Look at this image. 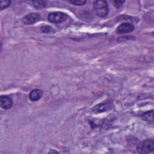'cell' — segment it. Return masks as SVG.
I'll return each instance as SVG.
<instances>
[{
	"label": "cell",
	"instance_id": "1",
	"mask_svg": "<svg viewBox=\"0 0 154 154\" xmlns=\"http://www.w3.org/2000/svg\"><path fill=\"white\" fill-rule=\"evenodd\" d=\"M94 13L99 17H105L109 13V8L106 1L103 0L96 1L93 3Z\"/></svg>",
	"mask_w": 154,
	"mask_h": 154
},
{
	"label": "cell",
	"instance_id": "2",
	"mask_svg": "<svg viewBox=\"0 0 154 154\" xmlns=\"http://www.w3.org/2000/svg\"><path fill=\"white\" fill-rule=\"evenodd\" d=\"M154 150V141L152 139H147L140 142L137 146V150L141 154L151 153Z\"/></svg>",
	"mask_w": 154,
	"mask_h": 154
},
{
	"label": "cell",
	"instance_id": "3",
	"mask_svg": "<svg viewBox=\"0 0 154 154\" xmlns=\"http://www.w3.org/2000/svg\"><path fill=\"white\" fill-rule=\"evenodd\" d=\"M67 17L66 13L61 11H55L51 13L48 16V20L53 23H60L64 22Z\"/></svg>",
	"mask_w": 154,
	"mask_h": 154
},
{
	"label": "cell",
	"instance_id": "4",
	"mask_svg": "<svg viewBox=\"0 0 154 154\" xmlns=\"http://www.w3.org/2000/svg\"><path fill=\"white\" fill-rule=\"evenodd\" d=\"M40 16L38 13H31L25 16L22 19V22L25 25H31L40 20Z\"/></svg>",
	"mask_w": 154,
	"mask_h": 154
},
{
	"label": "cell",
	"instance_id": "5",
	"mask_svg": "<svg viewBox=\"0 0 154 154\" xmlns=\"http://www.w3.org/2000/svg\"><path fill=\"white\" fill-rule=\"evenodd\" d=\"M134 29L132 24L128 22H123L119 25L117 28V32L119 34H126L132 32Z\"/></svg>",
	"mask_w": 154,
	"mask_h": 154
},
{
	"label": "cell",
	"instance_id": "6",
	"mask_svg": "<svg viewBox=\"0 0 154 154\" xmlns=\"http://www.w3.org/2000/svg\"><path fill=\"white\" fill-rule=\"evenodd\" d=\"M0 104L1 107L4 109H10L13 106V100L8 96H1Z\"/></svg>",
	"mask_w": 154,
	"mask_h": 154
},
{
	"label": "cell",
	"instance_id": "7",
	"mask_svg": "<svg viewBox=\"0 0 154 154\" xmlns=\"http://www.w3.org/2000/svg\"><path fill=\"white\" fill-rule=\"evenodd\" d=\"M43 95V91L40 89H34L32 90L29 94V97L32 101H37L39 100Z\"/></svg>",
	"mask_w": 154,
	"mask_h": 154
},
{
	"label": "cell",
	"instance_id": "8",
	"mask_svg": "<svg viewBox=\"0 0 154 154\" xmlns=\"http://www.w3.org/2000/svg\"><path fill=\"white\" fill-rule=\"evenodd\" d=\"M109 106L110 105L108 103H100V104H98V105H96L95 106H94L92 108L91 111H92V112H93L94 113H98V112L105 111L109 109Z\"/></svg>",
	"mask_w": 154,
	"mask_h": 154
},
{
	"label": "cell",
	"instance_id": "9",
	"mask_svg": "<svg viewBox=\"0 0 154 154\" xmlns=\"http://www.w3.org/2000/svg\"><path fill=\"white\" fill-rule=\"evenodd\" d=\"M141 118L143 120L149 123L153 122V110L148 111L142 114Z\"/></svg>",
	"mask_w": 154,
	"mask_h": 154
},
{
	"label": "cell",
	"instance_id": "10",
	"mask_svg": "<svg viewBox=\"0 0 154 154\" xmlns=\"http://www.w3.org/2000/svg\"><path fill=\"white\" fill-rule=\"evenodd\" d=\"M34 6L36 8H42L46 6V2L45 1H33Z\"/></svg>",
	"mask_w": 154,
	"mask_h": 154
},
{
	"label": "cell",
	"instance_id": "11",
	"mask_svg": "<svg viewBox=\"0 0 154 154\" xmlns=\"http://www.w3.org/2000/svg\"><path fill=\"white\" fill-rule=\"evenodd\" d=\"M11 3L10 1H0V8L1 10H3L7 7H8Z\"/></svg>",
	"mask_w": 154,
	"mask_h": 154
},
{
	"label": "cell",
	"instance_id": "12",
	"mask_svg": "<svg viewBox=\"0 0 154 154\" xmlns=\"http://www.w3.org/2000/svg\"><path fill=\"white\" fill-rule=\"evenodd\" d=\"M40 29H41L42 32H45V33H49L52 31V28L50 26H48V25L42 26L40 28Z\"/></svg>",
	"mask_w": 154,
	"mask_h": 154
},
{
	"label": "cell",
	"instance_id": "13",
	"mask_svg": "<svg viewBox=\"0 0 154 154\" xmlns=\"http://www.w3.org/2000/svg\"><path fill=\"white\" fill-rule=\"evenodd\" d=\"M71 4L75 5H83L85 4L86 2V1H84V0H76V1H69Z\"/></svg>",
	"mask_w": 154,
	"mask_h": 154
},
{
	"label": "cell",
	"instance_id": "14",
	"mask_svg": "<svg viewBox=\"0 0 154 154\" xmlns=\"http://www.w3.org/2000/svg\"><path fill=\"white\" fill-rule=\"evenodd\" d=\"M124 2V1H112V3L115 7L119 8Z\"/></svg>",
	"mask_w": 154,
	"mask_h": 154
}]
</instances>
